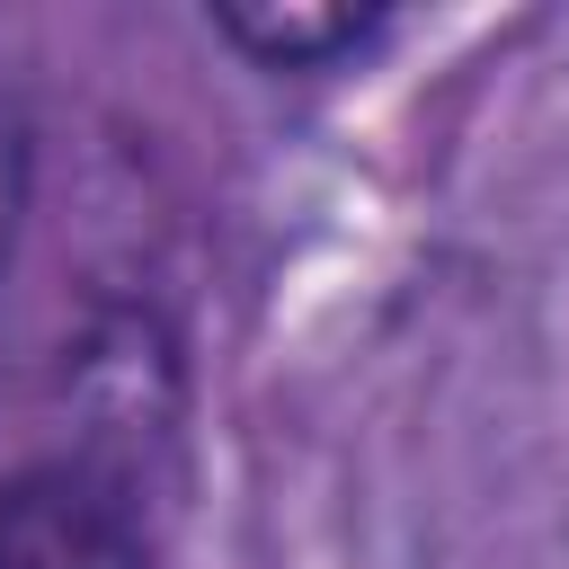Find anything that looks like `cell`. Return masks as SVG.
Returning <instances> with one entry per match:
<instances>
[{
	"mask_svg": "<svg viewBox=\"0 0 569 569\" xmlns=\"http://www.w3.org/2000/svg\"><path fill=\"white\" fill-rule=\"evenodd\" d=\"M0 569H151V525L124 471L53 453L0 480Z\"/></svg>",
	"mask_w": 569,
	"mask_h": 569,
	"instance_id": "obj_1",
	"label": "cell"
},
{
	"mask_svg": "<svg viewBox=\"0 0 569 569\" xmlns=\"http://www.w3.org/2000/svg\"><path fill=\"white\" fill-rule=\"evenodd\" d=\"M373 18L365 9H222V36H240L258 62H320L338 44H356Z\"/></svg>",
	"mask_w": 569,
	"mask_h": 569,
	"instance_id": "obj_2",
	"label": "cell"
}]
</instances>
